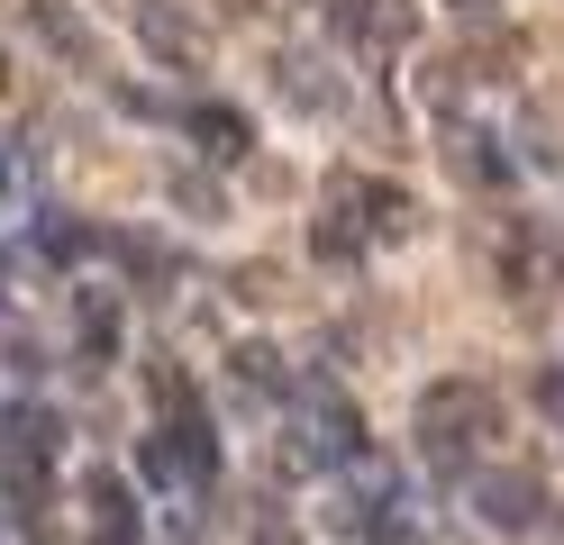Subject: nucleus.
<instances>
[{
  "label": "nucleus",
  "mask_w": 564,
  "mask_h": 545,
  "mask_svg": "<svg viewBox=\"0 0 564 545\" xmlns=\"http://www.w3.org/2000/svg\"><path fill=\"white\" fill-rule=\"evenodd\" d=\"M455 10H491V0H455Z\"/></svg>",
  "instance_id": "aec40b11"
},
{
  "label": "nucleus",
  "mask_w": 564,
  "mask_h": 545,
  "mask_svg": "<svg viewBox=\"0 0 564 545\" xmlns=\"http://www.w3.org/2000/svg\"><path fill=\"white\" fill-rule=\"evenodd\" d=\"M83 246H91V228H74L64 209H46V228H37V254H46V264H74Z\"/></svg>",
  "instance_id": "4468645a"
},
{
  "label": "nucleus",
  "mask_w": 564,
  "mask_h": 545,
  "mask_svg": "<svg viewBox=\"0 0 564 545\" xmlns=\"http://www.w3.org/2000/svg\"><path fill=\"white\" fill-rule=\"evenodd\" d=\"M328 192H337L346 209H356V228H365V237H410V228H419L410 192H392V182H356V173H337Z\"/></svg>",
  "instance_id": "20e7f679"
},
{
  "label": "nucleus",
  "mask_w": 564,
  "mask_h": 545,
  "mask_svg": "<svg viewBox=\"0 0 564 545\" xmlns=\"http://www.w3.org/2000/svg\"><path fill=\"white\" fill-rule=\"evenodd\" d=\"M455 173L465 182H510V164L491 155V137H455Z\"/></svg>",
  "instance_id": "dca6fc26"
},
{
  "label": "nucleus",
  "mask_w": 564,
  "mask_h": 545,
  "mask_svg": "<svg viewBox=\"0 0 564 545\" xmlns=\"http://www.w3.org/2000/svg\"><path fill=\"white\" fill-rule=\"evenodd\" d=\"M538 410H555V418H564V373H538Z\"/></svg>",
  "instance_id": "6ab92c4d"
},
{
  "label": "nucleus",
  "mask_w": 564,
  "mask_h": 545,
  "mask_svg": "<svg viewBox=\"0 0 564 545\" xmlns=\"http://www.w3.org/2000/svg\"><path fill=\"white\" fill-rule=\"evenodd\" d=\"M183 128L200 137V155H219V164H237L246 145H256V128H246V109H219V100H200V109H183Z\"/></svg>",
  "instance_id": "6e6552de"
},
{
  "label": "nucleus",
  "mask_w": 564,
  "mask_h": 545,
  "mask_svg": "<svg viewBox=\"0 0 564 545\" xmlns=\"http://www.w3.org/2000/svg\"><path fill=\"white\" fill-rule=\"evenodd\" d=\"M137 472H147L155 491H192V482H183V464H173V446H164V427L147 436V446H137Z\"/></svg>",
  "instance_id": "2eb2a0df"
},
{
  "label": "nucleus",
  "mask_w": 564,
  "mask_h": 545,
  "mask_svg": "<svg viewBox=\"0 0 564 545\" xmlns=\"http://www.w3.org/2000/svg\"><path fill=\"white\" fill-rule=\"evenodd\" d=\"M282 100H301V109H328L337 91L319 83V64H301V55H292V64H282Z\"/></svg>",
  "instance_id": "f3484780"
},
{
  "label": "nucleus",
  "mask_w": 564,
  "mask_h": 545,
  "mask_svg": "<svg viewBox=\"0 0 564 545\" xmlns=\"http://www.w3.org/2000/svg\"><path fill=\"white\" fill-rule=\"evenodd\" d=\"M228 373H237L246 400H282V391H292V373H282V355H273V346H237V355H228Z\"/></svg>",
  "instance_id": "9b49d317"
},
{
  "label": "nucleus",
  "mask_w": 564,
  "mask_h": 545,
  "mask_svg": "<svg viewBox=\"0 0 564 545\" xmlns=\"http://www.w3.org/2000/svg\"><path fill=\"white\" fill-rule=\"evenodd\" d=\"M137 36H147V46H155L164 64H183V73L209 55V46H200V28H192V19H173L164 0H137Z\"/></svg>",
  "instance_id": "0eeeda50"
},
{
  "label": "nucleus",
  "mask_w": 564,
  "mask_h": 545,
  "mask_svg": "<svg viewBox=\"0 0 564 545\" xmlns=\"http://www.w3.org/2000/svg\"><path fill=\"white\" fill-rule=\"evenodd\" d=\"M356 455H365V418L337 391H301L292 427H282V472H328V464H356Z\"/></svg>",
  "instance_id": "f257e3e1"
},
{
  "label": "nucleus",
  "mask_w": 564,
  "mask_h": 545,
  "mask_svg": "<svg viewBox=\"0 0 564 545\" xmlns=\"http://www.w3.org/2000/svg\"><path fill=\"white\" fill-rule=\"evenodd\" d=\"M173 200H183V209H200V218H209V209H219V182H200V173H173Z\"/></svg>",
  "instance_id": "a211bd4d"
},
{
  "label": "nucleus",
  "mask_w": 564,
  "mask_h": 545,
  "mask_svg": "<svg viewBox=\"0 0 564 545\" xmlns=\"http://www.w3.org/2000/svg\"><path fill=\"white\" fill-rule=\"evenodd\" d=\"M310 246H319V264H356L365 254V228H356V209H346L337 192H328V218L310 228Z\"/></svg>",
  "instance_id": "f8f14e48"
},
{
  "label": "nucleus",
  "mask_w": 564,
  "mask_h": 545,
  "mask_svg": "<svg viewBox=\"0 0 564 545\" xmlns=\"http://www.w3.org/2000/svg\"><path fill=\"white\" fill-rule=\"evenodd\" d=\"M83 509H91V536L100 545H137V500L119 472H83Z\"/></svg>",
  "instance_id": "423d86ee"
},
{
  "label": "nucleus",
  "mask_w": 564,
  "mask_h": 545,
  "mask_svg": "<svg viewBox=\"0 0 564 545\" xmlns=\"http://www.w3.org/2000/svg\"><path fill=\"white\" fill-rule=\"evenodd\" d=\"M74 346H83V373L119 355V301H110V291H83V301H74Z\"/></svg>",
  "instance_id": "1a4fd4ad"
},
{
  "label": "nucleus",
  "mask_w": 564,
  "mask_h": 545,
  "mask_svg": "<svg viewBox=\"0 0 564 545\" xmlns=\"http://www.w3.org/2000/svg\"><path fill=\"white\" fill-rule=\"evenodd\" d=\"M538 264H546V237H538V228H510V237H501V273H510V291L538 282Z\"/></svg>",
  "instance_id": "ddd939ff"
},
{
  "label": "nucleus",
  "mask_w": 564,
  "mask_h": 545,
  "mask_svg": "<svg viewBox=\"0 0 564 545\" xmlns=\"http://www.w3.org/2000/svg\"><path fill=\"white\" fill-rule=\"evenodd\" d=\"M28 28H37L64 64H91V55H100V46H91V28H83L74 10H55V0H28Z\"/></svg>",
  "instance_id": "9d476101"
},
{
  "label": "nucleus",
  "mask_w": 564,
  "mask_h": 545,
  "mask_svg": "<svg viewBox=\"0 0 564 545\" xmlns=\"http://www.w3.org/2000/svg\"><path fill=\"white\" fill-rule=\"evenodd\" d=\"M55 455H64V418L55 410H0V464H28V472H55Z\"/></svg>",
  "instance_id": "7ed1b4c3"
},
{
  "label": "nucleus",
  "mask_w": 564,
  "mask_h": 545,
  "mask_svg": "<svg viewBox=\"0 0 564 545\" xmlns=\"http://www.w3.org/2000/svg\"><path fill=\"white\" fill-rule=\"evenodd\" d=\"M419 436H429L437 464H465V446L491 436V391L482 382H437L429 400H419Z\"/></svg>",
  "instance_id": "f03ea898"
},
{
  "label": "nucleus",
  "mask_w": 564,
  "mask_h": 545,
  "mask_svg": "<svg viewBox=\"0 0 564 545\" xmlns=\"http://www.w3.org/2000/svg\"><path fill=\"white\" fill-rule=\"evenodd\" d=\"M474 509L491 527H538V509H546V491L528 482V472H482L474 482Z\"/></svg>",
  "instance_id": "39448f33"
}]
</instances>
